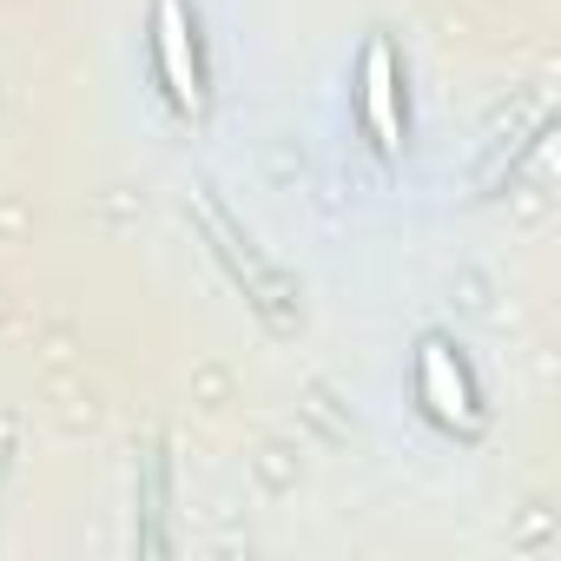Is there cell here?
<instances>
[{
    "label": "cell",
    "instance_id": "1",
    "mask_svg": "<svg viewBox=\"0 0 561 561\" xmlns=\"http://www.w3.org/2000/svg\"><path fill=\"white\" fill-rule=\"evenodd\" d=\"M152 54L165 73V93L179 113L205 106V73H198V41H192V14L185 0H152Z\"/></svg>",
    "mask_w": 561,
    "mask_h": 561
},
{
    "label": "cell",
    "instance_id": "2",
    "mask_svg": "<svg viewBox=\"0 0 561 561\" xmlns=\"http://www.w3.org/2000/svg\"><path fill=\"white\" fill-rule=\"evenodd\" d=\"M416 397H423V410L443 423V430H476L482 416H476V390H469V370H462V357L443 344V337H430L423 351H416Z\"/></svg>",
    "mask_w": 561,
    "mask_h": 561
},
{
    "label": "cell",
    "instance_id": "3",
    "mask_svg": "<svg viewBox=\"0 0 561 561\" xmlns=\"http://www.w3.org/2000/svg\"><path fill=\"white\" fill-rule=\"evenodd\" d=\"M364 119H370L377 152L403 146V106H397V54H390V41L364 47Z\"/></svg>",
    "mask_w": 561,
    "mask_h": 561
}]
</instances>
